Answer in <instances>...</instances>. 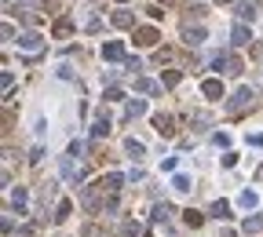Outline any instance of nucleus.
<instances>
[{
    "label": "nucleus",
    "instance_id": "f257e3e1",
    "mask_svg": "<svg viewBox=\"0 0 263 237\" xmlns=\"http://www.w3.org/2000/svg\"><path fill=\"white\" fill-rule=\"evenodd\" d=\"M252 99H256V95H252V88H238L227 102H223V110H227V113H245V110L252 106Z\"/></svg>",
    "mask_w": 263,
    "mask_h": 237
},
{
    "label": "nucleus",
    "instance_id": "f03ea898",
    "mask_svg": "<svg viewBox=\"0 0 263 237\" xmlns=\"http://www.w3.org/2000/svg\"><path fill=\"white\" fill-rule=\"evenodd\" d=\"M212 70L219 73V77H238V73H241V59H238V55H216Z\"/></svg>",
    "mask_w": 263,
    "mask_h": 237
},
{
    "label": "nucleus",
    "instance_id": "7ed1b4c3",
    "mask_svg": "<svg viewBox=\"0 0 263 237\" xmlns=\"http://www.w3.org/2000/svg\"><path fill=\"white\" fill-rule=\"evenodd\" d=\"M59 172H62V179H66V183H81V179H84V168L77 164V160H73L70 154H66L62 160H59Z\"/></svg>",
    "mask_w": 263,
    "mask_h": 237
},
{
    "label": "nucleus",
    "instance_id": "20e7f679",
    "mask_svg": "<svg viewBox=\"0 0 263 237\" xmlns=\"http://www.w3.org/2000/svg\"><path fill=\"white\" fill-rule=\"evenodd\" d=\"M15 44H18V51H26V55H37V51H44V37H41V33H33V30H30V33H22Z\"/></svg>",
    "mask_w": 263,
    "mask_h": 237
},
{
    "label": "nucleus",
    "instance_id": "39448f33",
    "mask_svg": "<svg viewBox=\"0 0 263 237\" xmlns=\"http://www.w3.org/2000/svg\"><path fill=\"white\" fill-rule=\"evenodd\" d=\"M128 55H125V44L121 40H106L102 44V62H125Z\"/></svg>",
    "mask_w": 263,
    "mask_h": 237
},
{
    "label": "nucleus",
    "instance_id": "423d86ee",
    "mask_svg": "<svg viewBox=\"0 0 263 237\" xmlns=\"http://www.w3.org/2000/svg\"><path fill=\"white\" fill-rule=\"evenodd\" d=\"M205 37H209V30H205V26H186V30H183L186 47H201V44H205Z\"/></svg>",
    "mask_w": 263,
    "mask_h": 237
},
{
    "label": "nucleus",
    "instance_id": "0eeeda50",
    "mask_svg": "<svg viewBox=\"0 0 263 237\" xmlns=\"http://www.w3.org/2000/svg\"><path fill=\"white\" fill-rule=\"evenodd\" d=\"M249 40H252V26L234 22V30H230V44H234V47H245Z\"/></svg>",
    "mask_w": 263,
    "mask_h": 237
},
{
    "label": "nucleus",
    "instance_id": "6e6552de",
    "mask_svg": "<svg viewBox=\"0 0 263 237\" xmlns=\"http://www.w3.org/2000/svg\"><path fill=\"white\" fill-rule=\"evenodd\" d=\"M125 179H128V175H117V172H110V175H102V179H99L95 186L102 190V194H117V190H121V183H125Z\"/></svg>",
    "mask_w": 263,
    "mask_h": 237
},
{
    "label": "nucleus",
    "instance_id": "1a4fd4ad",
    "mask_svg": "<svg viewBox=\"0 0 263 237\" xmlns=\"http://www.w3.org/2000/svg\"><path fill=\"white\" fill-rule=\"evenodd\" d=\"M234 11H238V22H256V4H252V0H238V4H234Z\"/></svg>",
    "mask_w": 263,
    "mask_h": 237
},
{
    "label": "nucleus",
    "instance_id": "9d476101",
    "mask_svg": "<svg viewBox=\"0 0 263 237\" xmlns=\"http://www.w3.org/2000/svg\"><path fill=\"white\" fill-rule=\"evenodd\" d=\"M175 117L172 113H154V128H157V135H175Z\"/></svg>",
    "mask_w": 263,
    "mask_h": 237
},
{
    "label": "nucleus",
    "instance_id": "9b49d317",
    "mask_svg": "<svg viewBox=\"0 0 263 237\" xmlns=\"http://www.w3.org/2000/svg\"><path fill=\"white\" fill-rule=\"evenodd\" d=\"M157 40H161V37H157V30H154V26H139V30H135V44H143V47H154Z\"/></svg>",
    "mask_w": 263,
    "mask_h": 237
},
{
    "label": "nucleus",
    "instance_id": "f8f14e48",
    "mask_svg": "<svg viewBox=\"0 0 263 237\" xmlns=\"http://www.w3.org/2000/svg\"><path fill=\"white\" fill-rule=\"evenodd\" d=\"M150 106H146V99H128V106H125V124L128 120H135V117H143Z\"/></svg>",
    "mask_w": 263,
    "mask_h": 237
},
{
    "label": "nucleus",
    "instance_id": "ddd939ff",
    "mask_svg": "<svg viewBox=\"0 0 263 237\" xmlns=\"http://www.w3.org/2000/svg\"><path fill=\"white\" fill-rule=\"evenodd\" d=\"M260 204V194H256V190H241V194H238V208H245V212H252V208H256Z\"/></svg>",
    "mask_w": 263,
    "mask_h": 237
},
{
    "label": "nucleus",
    "instance_id": "4468645a",
    "mask_svg": "<svg viewBox=\"0 0 263 237\" xmlns=\"http://www.w3.org/2000/svg\"><path fill=\"white\" fill-rule=\"evenodd\" d=\"M201 95H205V99H223V80L209 77V80L201 84Z\"/></svg>",
    "mask_w": 263,
    "mask_h": 237
},
{
    "label": "nucleus",
    "instance_id": "2eb2a0df",
    "mask_svg": "<svg viewBox=\"0 0 263 237\" xmlns=\"http://www.w3.org/2000/svg\"><path fill=\"white\" fill-rule=\"evenodd\" d=\"M106 131H110V113L102 110L99 117H95V124H91V135H95V139H102V135H106Z\"/></svg>",
    "mask_w": 263,
    "mask_h": 237
},
{
    "label": "nucleus",
    "instance_id": "dca6fc26",
    "mask_svg": "<svg viewBox=\"0 0 263 237\" xmlns=\"http://www.w3.org/2000/svg\"><path fill=\"white\" fill-rule=\"evenodd\" d=\"M172 190H175V194H190V190H194V183H190V175L175 172V175H172Z\"/></svg>",
    "mask_w": 263,
    "mask_h": 237
},
{
    "label": "nucleus",
    "instance_id": "f3484780",
    "mask_svg": "<svg viewBox=\"0 0 263 237\" xmlns=\"http://www.w3.org/2000/svg\"><path fill=\"white\" fill-rule=\"evenodd\" d=\"M51 33H55V40H62V37H70V33H73V18H70V15H66V18H59Z\"/></svg>",
    "mask_w": 263,
    "mask_h": 237
},
{
    "label": "nucleus",
    "instance_id": "a211bd4d",
    "mask_svg": "<svg viewBox=\"0 0 263 237\" xmlns=\"http://www.w3.org/2000/svg\"><path fill=\"white\" fill-rule=\"evenodd\" d=\"M125 154H132V157H143V154H146V142H139L135 135H128V139H125Z\"/></svg>",
    "mask_w": 263,
    "mask_h": 237
},
{
    "label": "nucleus",
    "instance_id": "6ab92c4d",
    "mask_svg": "<svg viewBox=\"0 0 263 237\" xmlns=\"http://www.w3.org/2000/svg\"><path fill=\"white\" fill-rule=\"evenodd\" d=\"M209 215H212V219H230V201H212Z\"/></svg>",
    "mask_w": 263,
    "mask_h": 237
},
{
    "label": "nucleus",
    "instance_id": "aec40b11",
    "mask_svg": "<svg viewBox=\"0 0 263 237\" xmlns=\"http://www.w3.org/2000/svg\"><path fill=\"white\" fill-rule=\"evenodd\" d=\"M135 91H139V95H157V91H161V84H157V80H146V77H139V80H135Z\"/></svg>",
    "mask_w": 263,
    "mask_h": 237
},
{
    "label": "nucleus",
    "instance_id": "412c9836",
    "mask_svg": "<svg viewBox=\"0 0 263 237\" xmlns=\"http://www.w3.org/2000/svg\"><path fill=\"white\" fill-rule=\"evenodd\" d=\"M26 201H30V194H26V186H15V190H11V204L18 208V215H22V208H26Z\"/></svg>",
    "mask_w": 263,
    "mask_h": 237
},
{
    "label": "nucleus",
    "instance_id": "4be33fe9",
    "mask_svg": "<svg viewBox=\"0 0 263 237\" xmlns=\"http://www.w3.org/2000/svg\"><path fill=\"white\" fill-rule=\"evenodd\" d=\"M132 22H135L132 11H114V26H117V30H132Z\"/></svg>",
    "mask_w": 263,
    "mask_h": 237
},
{
    "label": "nucleus",
    "instance_id": "5701e85b",
    "mask_svg": "<svg viewBox=\"0 0 263 237\" xmlns=\"http://www.w3.org/2000/svg\"><path fill=\"white\" fill-rule=\"evenodd\" d=\"M172 219V204H154V223H168Z\"/></svg>",
    "mask_w": 263,
    "mask_h": 237
},
{
    "label": "nucleus",
    "instance_id": "b1692460",
    "mask_svg": "<svg viewBox=\"0 0 263 237\" xmlns=\"http://www.w3.org/2000/svg\"><path fill=\"white\" fill-rule=\"evenodd\" d=\"M179 80H183V73H179V70H168V73H161V88H175Z\"/></svg>",
    "mask_w": 263,
    "mask_h": 237
},
{
    "label": "nucleus",
    "instance_id": "393cba45",
    "mask_svg": "<svg viewBox=\"0 0 263 237\" xmlns=\"http://www.w3.org/2000/svg\"><path fill=\"white\" fill-rule=\"evenodd\" d=\"M241 226H245V234H260V230H263V215H249Z\"/></svg>",
    "mask_w": 263,
    "mask_h": 237
},
{
    "label": "nucleus",
    "instance_id": "a878e982",
    "mask_svg": "<svg viewBox=\"0 0 263 237\" xmlns=\"http://www.w3.org/2000/svg\"><path fill=\"white\" fill-rule=\"evenodd\" d=\"M183 223H186V226H201V223H205V215H201V212H194V208H186V212H183Z\"/></svg>",
    "mask_w": 263,
    "mask_h": 237
},
{
    "label": "nucleus",
    "instance_id": "bb28decb",
    "mask_svg": "<svg viewBox=\"0 0 263 237\" xmlns=\"http://www.w3.org/2000/svg\"><path fill=\"white\" fill-rule=\"evenodd\" d=\"M190 124H194V131H205V128L212 124V117H209V113H194V120H190Z\"/></svg>",
    "mask_w": 263,
    "mask_h": 237
},
{
    "label": "nucleus",
    "instance_id": "cd10ccee",
    "mask_svg": "<svg viewBox=\"0 0 263 237\" xmlns=\"http://www.w3.org/2000/svg\"><path fill=\"white\" fill-rule=\"evenodd\" d=\"M121 234H125V237H143V226H139V223H125V226H121Z\"/></svg>",
    "mask_w": 263,
    "mask_h": 237
},
{
    "label": "nucleus",
    "instance_id": "c85d7f7f",
    "mask_svg": "<svg viewBox=\"0 0 263 237\" xmlns=\"http://www.w3.org/2000/svg\"><path fill=\"white\" fill-rule=\"evenodd\" d=\"M70 212H73V204H70V201H59V208H55V219H59V223L70 219Z\"/></svg>",
    "mask_w": 263,
    "mask_h": 237
},
{
    "label": "nucleus",
    "instance_id": "c756f323",
    "mask_svg": "<svg viewBox=\"0 0 263 237\" xmlns=\"http://www.w3.org/2000/svg\"><path fill=\"white\" fill-rule=\"evenodd\" d=\"M0 84H4V95L11 99V88H15V73H11V70H4V77H0Z\"/></svg>",
    "mask_w": 263,
    "mask_h": 237
},
{
    "label": "nucleus",
    "instance_id": "7c9ffc66",
    "mask_svg": "<svg viewBox=\"0 0 263 237\" xmlns=\"http://www.w3.org/2000/svg\"><path fill=\"white\" fill-rule=\"evenodd\" d=\"M102 99H106V102H121V99H125V91H121L117 84H110V88H106V95H102Z\"/></svg>",
    "mask_w": 263,
    "mask_h": 237
},
{
    "label": "nucleus",
    "instance_id": "2f4dec72",
    "mask_svg": "<svg viewBox=\"0 0 263 237\" xmlns=\"http://www.w3.org/2000/svg\"><path fill=\"white\" fill-rule=\"evenodd\" d=\"M212 146L227 150V146H230V135H227V131H216V135H212Z\"/></svg>",
    "mask_w": 263,
    "mask_h": 237
},
{
    "label": "nucleus",
    "instance_id": "473e14b6",
    "mask_svg": "<svg viewBox=\"0 0 263 237\" xmlns=\"http://www.w3.org/2000/svg\"><path fill=\"white\" fill-rule=\"evenodd\" d=\"M175 168H179V157H165V160H161V172L175 175Z\"/></svg>",
    "mask_w": 263,
    "mask_h": 237
},
{
    "label": "nucleus",
    "instance_id": "72a5a7b5",
    "mask_svg": "<svg viewBox=\"0 0 263 237\" xmlns=\"http://www.w3.org/2000/svg\"><path fill=\"white\" fill-rule=\"evenodd\" d=\"M219 164H223V168H234V164H238V154H234V150H227V154L219 157Z\"/></svg>",
    "mask_w": 263,
    "mask_h": 237
},
{
    "label": "nucleus",
    "instance_id": "f704fd0d",
    "mask_svg": "<svg viewBox=\"0 0 263 237\" xmlns=\"http://www.w3.org/2000/svg\"><path fill=\"white\" fill-rule=\"evenodd\" d=\"M55 73H59L62 80H73V66H70V62H62V66H59V70H55Z\"/></svg>",
    "mask_w": 263,
    "mask_h": 237
},
{
    "label": "nucleus",
    "instance_id": "c9c22d12",
    "mask_svg": "<svg viewBox=\"0 0 263 237\" xmlns=\"http://www.w3.org/2000/svg\"><path fill=\"white\" fill-rule=\"evenodd\" d=\"M125 70L128 73H139V70H143V59H125Z\"/></svg>",
    "mask_w": 263,
    "mask_h": 237
},
{
    "label": "nucleus",
    "instance_id": "e433bc0d",
    "mask_svg": "<svg viewBox=\"0 0 263 237\" xmlns=\"http://www.w3.org/2000/svg\"><path fill=\"white\" fill-rule=\"evenodd\" d=\"M249 146H256V150H263V131H249Z\"/></svg>",
    "mask_w": 263,
    "mask_h": 237
},
{
    "label": "nucleus",
    "instance_id": "4c0bfd02",
    "mask_svg": "<svg viewBox=\"0 0 263 237\" xmlns=\"http://www.w3.org/2000/svg\"><path fill=\"white\" fill-rule=\"evenodd\" d=\"M84 30H88V33H99V30H102V18H88V22H84Z\"/></svg>",
    "mask_w": 263,
    "mask_h": 237
},
{
    "label": "nucleus",
    "instance_id": "58836bf2",
    "mask_svg": "<svg viewBox=\"0 0 263 237\" xmlns=\"http://www.w3.org/2000/svg\"><path fill=\"white\" fill-rule=\"evenodd\" d=\"M81 154H84V142L73 139V142H70V157H81Z\"/></svg>",
    "mask_w": 263,
    "mask_h": 237
},
{
    "label": "nucleus",
    "instance_id": "ea45409f",
    "mask_svg": "<svg viewBox=\"0 0 263 237\" xmlns=\"http://www.w3.org/2000/svg\"><path fill=\"white\" fill-rule=\"evenodd\" d=\"M128 183H143V168H132V172H128Z\"/></svg>",
    "mask_w": 263,
    "mask_h": 237
},
{
    "label": "nucleus",
    "instance_id": "a19ab883",
    "mask_svg": "<svg viewBox=\"0 0 263 237\" xmlns=\"http://www.w3.org/2000/svg\"><path fill=\"white\" fill-rule=\"evenodd\" d=\"M33 131H37V135H44V131H48V120H44V117H37V124H33Z\"/></svg>",
    "mask_w": 263,
    "mask_h": 237
},
{
    "label": "nucleus",
    "instance_id": "79ce46f5",
    "mask_svg": "<svg viewBox=\"0 0 263 237\" xmlns=\"http://www.w3.org/2000/svg\"><path fill=\"white\" fill-rule=\"evenodd\" d=\"M37 230H33V223H26V226H18V237H33Z\"/></svg>",
    "mask_w": 263,
    "mask_h": 237
},
{
    "label": "nucleus",
    "instance_id": "37998d69",
    "mask_svg": "<svg viewBox=\"0 0 263 237\" xmlns=\"http://www.w3.org/2000/svg\"><path fill=\"white\" fill-rule=\"evenodd\" d=\"M216 4H234V0H216Z\"/></svg>",
    "mask_w": 263,
    "mask_h": 237
},
{
    "label": "nucleus",
    "instance_id": "c03bdc74",
    "mask_svg": "<svg viewBox=\"0 0 263 237\" xmlns=\"http://www.w3.org/2000/svg\"><path fill=\"white\" fill-rule=\"evenodd\" d=\"M117 4H128V0H117Z\"/></svg>",
    "mask_w": 263,
    "mask_h": 237
},
{
    "label": "nucleus",
    "instance_id": "a18cd8bd",
    "mask_svg": "<svg viewBox=\"0 0 263 237\" xmlns=\"http://www.w3.org/2000/svg\"><path fill=\"white\" fill-rule=\"evenodd\" d=\"M260 179H263V168H260Z\"/></svg>",
    "mask_w": 263,
    "mask_h": 237
}]
</instances>
